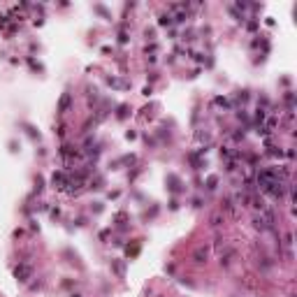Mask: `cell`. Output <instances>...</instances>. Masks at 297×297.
<instances>
[{"label":"cell","instance_id":"6da1fadb","mask_svg":"<svg viewBox=\"0 0 297 297\" xmlns=\"http://www.w3.org/2000/svg\"><path fill=\"white\" fill-rule=\"evenodd\" d=\"M195 260H197V262H204V260H207V251H202V248H200V251L195 253Z\"/></svg>","mask_w":297,"mask_h":297},{"label":"cell","instance_id":"7a4b0ae2","mask_svg":"<svg viewBox=\"0 0 297 297\" xmlns=\"http://www.w3.org/2000/svg\"><path fill=\"white\" fill-rule=\"evenodd\" d=\"M70 107V95H63V100H61V111H65Z\"/></svg>","mask_w":297,"mask_h":297}]
</instances>
